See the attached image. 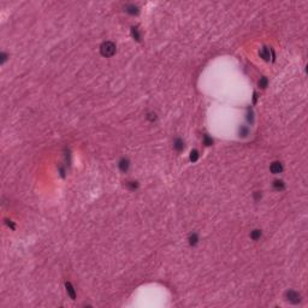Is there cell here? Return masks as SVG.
Masks as SVG:
<instances>
[{
  "mask_svg": "<svg viewBox=\"0 0 308 308\" xmlns=\"http://www.w3.org/2000/svg\"><path fill=\"white\" fill-rule=\"evenodd\" d=\"M100 53H101V56H104L106 58L114 56V53H116V45L113 42H111V41L102 42L101 46H100Z\"/></svg>",
  "mask_w": 308,
  "mask_h": 308,
  "instance_id": "obj_1",
  "label": "cell"
},
{
  "mask_svg": "<svg viewBox=\"0 0 308 308\" xmlns=\"http://www.w3.org/2000/svg\"><path fill=\"white\" fill-rule=\"evenodd\" d=\"M285 297L289 302L294 303V304H296L299 302H301V295L297 292V291H295V290H289L285 292Z\"/></svg>",
  "mask_w": 308,
  "mask_h": 308,
  "instance_id": "obj_2",
  "label": "cell"
},
{
  "mask_svg": "<svg viewBox=\"0 0 308 308\" xmlns=\"http://www.w3.org/2000/svg\"><path fill=\"white\" fill-rule=\"evenodd\" d=\"M270 170H271V172L273 175L282 173V171H283V164H282L280 161H273L271 164V166H270Z\"/></svg>",
  "mask_w": 308,
  "mask_h": 308,
  "instance_id": "obj_3",
  "label": "cell"
},
{
  "mask_svg": "<svg viewBox=\"0 0 308 308\" xmlns=\"http://www.w3.org/2000/svg\"><path fill=\"white\" fill-rule=\"evenodd\" d=\"M118 168H119V170L122 172H126L128 170H129V168H130V161L128 160L126 158H122L119 160V163H118Z\"/></svg>",
  "mask_w": 308,
  "mask_h": 308,
  "instance_id": "obj_4",
  "label": "cell"
},
{
  "mask_svg": "<svg viewBox=\"0 0 308 308\" xmlns=\"http://www.w3.org/2000/svg\"><path fill=\"white\" fill-rule=\"evenodd\" d=\"M259 54H260V57H261L264 60L268 61V60H270V58H271V49H268L267 47H262V48L260 49Z\"/></svg>",
  "mask_w": 308,
  "mask_h": 308,
  "instance_id": "obj_5",
  "label": "cell"
},
{
  "mask_svg": "<svg viewBox=\"0 0 308 308\" xmlns=\"http://www.w3.org/2000/svg\"><path fill=\"white\" fill-rule=\"evenodd\" d=\"M65 288H66V292L68 295L71 297V300H75L76 299V291H75V288L72 287V284L70 283V282H66L65 283Z\"/></svg>",
  "mask_w": 308,
  "mask_h": 308,
  "instance_id": "obj_6",
  "label": "cell"
},
{
  "mask_svg": "<svg viewBox=\"0 0 308 308\" xmlns=\"http://www.w3.org/2000/svg\"><path fill=\"white\" fill-rule=\"evenodd\" d=\"M188 241H189V245L190 246H196L197 243H199V235L196 234V232H192V234H190L189 235V237H188Z\"/></svg>",
  "mask_w": 308,
  "mask_h": 308,
  "instance_id": "obj_7",
  "label": "cell"
},
{
  "mask_svg": "<svg viewBox=\"0 0 308 308\" xmlns=\"http://www.w3.org/2000/svg\"><path fill=\"white\" fill-rule=\"evenodd\" d=\"M173 148L177 150V152H182L183 148H184V142L182 138H176L175 142H173Z\"/></svg>",
  "mask_w": 308,
  "mask_h": 308,
  "instance_id": "obj_8",
  "label": "cell"
},
{
  "mask_svg": "<svg viewBox=\"0 0 308 308\" xmlns=\"http://www.w3.org/2000/svg\"><path fill=\"white\" fill-rule=\"evenodd\" d=\"M273 188H274V190H277V191L284 190V189H285V183L282 181V179H276V181L273 182Z\"/></svg>",
  "mask_w": 308,
  "mask_h": 308,
  "instance_id": "obj_9",
  "label": "cell"
},
{
  "mask_svg": "<svg viewBox=\"0 0 308 308\" xmlns=\"http://www.w3.org/2000/svg\"><path fill=\"white\" fill-rule=\"evenodd\" d=\"M261 230H259V229H255V230H253L252 232H250V238L253 240V241H258V240H260V237H261Z\"/></svg>",
  "mask_w": 308,
  "mask_h": 308,
  "instance_id": "obj_10",
  "label": "cell"
},
{
  "mask_svg": "<svg viewBox=\"0 0 308 308\" xmlns=\"http://www.w3.org/2000/svg\"><path fill=\"white\" fill-rule=\"evenodd\" d=\"M131 36L134 37V40L141 41V33H140L138 28H136V27H133V28H131Z\"/></svg>",
  "mask_w": 308,
  "mask_h": 308,
  "instance_id": "obj_11",
  "label": "cell"
},
{
  "mask_svg": "<svg viewBox=\"0 0 308 308\" xmlns=\"http://www.w3.org/2000/svg\"><path fill=\"white\" fill-rule=\"evenodd\" d=\"M125 9H126L125 11L128 12V14H130V15H137L138 14V7L135 6V5H128Z\"/></svg>",
  "mask_w": 308,
  "mask_h": 308,
  "instance_id": "obj_12",
  "label": "cell"
},
{
  "mask_svg": "<svg viewBox=\"0 0 308 308\" xmlns=\"http://www.w3.org/2000/svg\"><path fill=\"white\" fill-rule=\"evenodd\" d=\"M197 159H199V152L196 149H192L190 152V161L195 163V161H197Z\"/></svg>",
  "mask_w": 308,
  "mask_h": 308,
  "instance_id": "obj_13",
  "label": "cell"
},
{
  "mask_svg": "<svg viewBox=\"0 0 308 308\" xmlns=\"http://www.w3.org/2000/svg\"><path fill=\"white\" fill-rule=\"evenodd\" d=\"M126 187H128V189H129V190H136L138 188V183L135 182V181H130V182L126 183Z\"/></svg>",
  "mask_w": 308,
  "mask_h": 308,
  "instance_id": "obj_14",
  "label": "cell"
},
{
  "mask_svg": "<svg viewBox=\"0 0 308 308\" xmlns=\"http://www.w3.org/2000/svg\"><path fill=\"white\" fill-rule=\"evenodd\" d=\"M267 86H268V80L266 78V77H261V78L259 80V87H261L262 89H265Z\"/></svg>",
  "mask_w": 308,
  "mask_h": 308,
  "instance_id": "obj_15",
  "label": "cell"
},
{
  "mask_svg": "<svg viewBox=\"0 0 308 308\" xmlns=\"http://www.w3.org/2000/svg\"><path fill=\"white\" fill-rule=\"evenodd\" d=\"M203 143L206 145V146H212V145H213L212 137H210L208 135H205V136H203Z\"/></svg>",
  "mask_w": 308,
  "mask_h": 308,
  "instance_id": "obj_16",
  "label": "cell"
},
{
  "mask_svg": "<svg viewBox=\"0 0 308 308\" xmlns=\"http://www.w3.org/2000/svg\"><path fill=\"white\" fill-rule=\"evenodd\" d=\"M248 134H249V129H248L247 126H242L241 129H240V135H242L243 137H246Z\"/></svg>",
  "mask_w": 308,
  "mask_h": 308,
  "instance_id": "obj_17",
  "label": "cell"
},
{
  "mask_svg": "<svg viewBox=\"0 0 308 308\" xmlns=\"http://www.w3.org/2000/svg\"><path fill=\"white\" fill-rule=\"evenodd\" d=\"M147 118H148L150 122H154V120L157 119V114H155V113H149V114L147 116Z\"/></svg>",
  "mask_w": 308,
  "mask_h": 308,
  "instance_id": "obj_18",
  "label": "cell"
},
{
  "mask_svg": "<svg viewBox=\"0 0 308 308\" xmlns=\"http://www.w3.org/2000/svg\"><path fill=\"white\" fill-rule=\"evenodd\" d=\"M254 199H255L256 201H258L259 199H261V194H260V191H255V192H254Z\"/></svg>",
  "mask_w": 308,
  "mask_h": 308,
  "instance_id": "obj_19",
  "label": "cell"
},
{
  "mask_svg": "<svg viewBox=\"0 0 308 308\" xmlns=\"http://www.w3.org/2000/svg\"><path fill=\"white\" fill-rule=\"evenodd\" d=\"M6 225H7V226H10L11 229H14V230L16 229V226H15V224H14V223H12L11 220H6Z\"/></svg>",
  "mask_w": 308,
  "mask_h": 308,
  "instance_id": "obj_20",
  "label": "cell"
}]
</instances>
